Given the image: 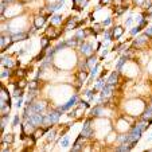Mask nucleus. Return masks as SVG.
Returning <instances> with one entry per match:
<instances>
[{"mask_svg": "<svg viewBox=\"0 0 152 152\" xmlns=\"http://www.w3.org/2000/svg\"><path fill=\"white\" fill-rule=\"evenodd\" d=\"M28 123H31L34 127H40L43 124V113H38V112H34L31 113V116L28 117Z\"/></svg>", "mask_w": 152, "mask_h": 152, "instance_id": "obj_1", "label": "nucleus"}, {"mask_svg": "<svg viewBox=\"0 0 152 152\" xmlns=\"http://www.w3.org/2000/svg\"><path fill=\"white\" fill-rule=\"evenodd\" d=\"M90 124H92V120H86L85 124H84V129L81 131V135L82 137H85V139H88L89 140V137L93 136V129H92V127H90Z\"/></svg>", "mask_w": 152, "mask_h": 152, "instance_id": "obj_2", "label": "nucleus"}, {"mask_svg": "<svg viewBox=\"0 0 152 152\" xmlns=\"http://www.w3.org/2000/svg\"><path fill=\"white\" fill-rule=\"evenodd\" d=\"M79 51L81 54H84L86 58H89L93 55V47H92V43H88V42H82L79 45Z\"/></svg>", "mask_w": 152, "mask_h": 152, "instance_id": "obj_3", "label": "nucleus"}, {"mask_svg": "<svg viewBox=\"0 0 152 152\" xmlns=\"http://www.w3.org/2000/svg\"><path fill=\"white\" fill-rule=\"evenodd\" d=\"M149 39H151V38H149V36H148V35H147V34L144 32L143 35H140L139 38L136 39V40H135V42L132 43V46L135 47V49H140V47H143V46L145 45V43L148 42Z\"/></svg>", "mask_w": 152, "mask_h": 152, "instance_id": "obj_4", "label": "nucleus"}, {"mask_svg": "<svg viewBox=\"0 0 152 152\" xmlns=\"http://www.w3.org/2000/svg\"><path fill=\"white\" fill-rule=\"evenodd\" d=\"M77 101H78V97H77V96H73V97H71L70 100H69V101H67L66 104H65V105H62V106H58L57 109H58V110H61L62 113H63V112H67V110L70 109L71 106L74 105V104H75V102H77Z\"/></svg>", "mask_w": 152, "mask_h": 152, "instance_id": "obj_5", "label": "nucleus"}, {"mask_svg": "<svg viewBox=\"0 0 152 152\" xmlns=\"http://www.w3.org/2000/svg\"><path fill=\"white\" fill-rule=\"evenodd\" d=\"M12 42H14V40H12V36L1 35V39H0V43H1V53H3L4 50H7L8 46H10Z\"/></svg>", "mask_w": 152, "mask_h": 152, "instance_id": "obj_6", "label": "nucleus"}, {"mask_svg": "<svg viewBox=\"0 0 152 152\" xmlns=\"http://www.w3.org/2000/svg\"><path fill=\"white\" fill-rule=\"evenodd\" d=\"M141 118L151 123L152 121V106H147V108H145V110L143 112V114H141Z\"/></svg>", "mask_w": 152, "mask_h": 152, "instance_id": "obj_7", "label": "nucleus"}, {"mask_svg": "<svg viewBox=\"0 0 152 152\" xmlns=\"http://www.w3.org/2000/svg\"><path fill=\"white\" fill-rule=\"evenodd\" d=\"M133 3L140 8H148L152 4V0H133Z\"/></svg>", "mask_w": 152, "mask_h": 152, "instance_id": "obj_8", "label": "nucleus"}, {"mask_svg": "<svg viewBox=\"0 0 152 152\" xmlns=\"http://www.w3.org/2000/svg\"><path fill=\"white\" fill-rule=\"evenodd\" d=\"M47 131H49V129H45V128H36L35 131L32 132V137H34L35 140H39V139H40V137H42L43 135H45V133L47 132Z\"/></svg>", "mask_w": 152, "mask_h": 152, "instance_id": "obj_9", "label": "nucleus"}, {"mask_svg": "<svg viewBox=\"0 0 152 152\" xmlns=\"http://www.w3.org/2000/svg\"><path fill=\"white\" fill-rule=\"evenodd\" d=\"M117 79H118V70L112 73V74L108 77L106 79V84H109V85H117Z\"/></svg>", "mask_w": 152, "mask_h": 152, "instance_id": "obj_10", "label": "nucleus"}, {"mask_svg": "<svg viewBox=\"0 0 152 152\" xmlns=\"http://www.w3.org/2000/svg\"><path fill=\"white\" fill-rule=\"evenodd\" d=\"M1 66L11 69V67L14 66V61H12L10 57H1Z\"/></svg>", "mask_w": 152, "mask_h": 152, "instance_id": "obj_11", "label": "nucleus"}, {"mask_svg": "<svg viewBox=\"0 0 152 152\" xmlns=\"http://www.w3.org/2000/svg\"><path fill=\"white\" fill-rule=\"evenodd\" d=\"M123 32H124V28L121 27V26H116L113 28V39H118L123 35Z\"/></svg>", "mask_w": 152, "mask_h": 152, "instance_id": "obj_12", "label": "nucleus"}, {"mask_svg": "<svg viewBox=\"0 0 152 152\" xmlns=\"http://www.w3.org/2000/svg\"><path fill=\"white\" fill-rule=\"evenodd\" d=\"M27 34H24V32H16V34H14L12 35V40L14 42H19V40H23V39L27 38Z\"/></svg>", "mask_w": 152, "mask_h": 152, "instance_id": "obj_13", "label": "nucleus"}, {"mask_svg": "<svg viewBox=\"0 0 152 152\" xmlns=\"http://www.w3.org/2000/svg\"><path fill=\"white\" fill-rule=\"evenodd\" d=\"M105 84L106 82L104 81V78H98L97 79V82H96V88H94V90H96V92H100V90H102L104 89V86H105Z\"/></svg>", "mask_w": 152, "mask_h": 152, "instance_id": "obj_14", "label": "nucleus"}, {"mask_svg": "<svg viewBox=\"0 0 152 152\" xmlns=\"http://www.w3.org/2000/svg\"><path fill=\"white\" fill-rule=\"evenodd\" d=\"M45 20H46V16H39V18H36L35 19V23H34V27L36 28H40L43 26V23H45Z\"/></svg>", "mask_w": 152, "mask_h": 152, "instance_id": "obj_15", "label": "nucleus"}, {"mask_svg": "<svg viewBox=\"0 0 152 152\" xmlns=\"http://www.w3.org/2000/svg\"><path fill=\"white\" fill-rule=\"evenodd\" d=\"M1 101L10 102V94H8L7 88H1Z\"/></svg>", "mask_w": 152, "mask_h": 152, "instance_id": "obj_16", "label": "nucleus"}, {"mask_svg": "<svg viewBox=\"0 0 152 152\" xmlns=\"http://www.w3.org/2000/svg\"><path fill=\"white\" fill-rule=\"evenodd\" d=\"M14 140H15L14 133H8V135H5V136L3 137V143H7V144H11V143H14Z\"/></svg>", "mask_w": 152, "mask_h": 152, "instance_id": "obj_17", "label": "nucleus"}, {"mask_svg": "<svg viewBox=\"0 0 152 152\" xmlns=\"http://www.w3.org/2000/svg\"><path fill=\"white\" fill-rule=\"evenodd\" d=\"M51 39L49 38V36H43L42 38V40H40V46H42V50H45L46 47H49V42H50Z\"/></svg>", "mask_w": 152, "mask_h": 152, "instance_id": "obj_18", "label": "nucleus"}, {"mask_svg": "<svg viewBox=\"0 0 152 152\" xmlns=\"http://www.w3.org/2000/svg\"><path fill=\"white\" fill-rule=\"evenodd\" d=\"M94 93H96V90H94V89H93V90H86V92H85V96H84V97H85L88 101H92V100H93Z\"/></svg>", "mask_w": 152, "mask_h": 152, "instance_id": "obj_19", "label": "nucleus"}, {"mask_svg": "<svg viewBox=\"0 0 152 152\" xmlns=\"http://www.w3.org/2000/svg\"><path fill=\"white\" fill-rule=\"evenodd\" d=\"M70 139H69V136H65V137H62V140L59 141V144H61V147L62 148H67L69 147V143H70Z\"/></svg>", "mask_w": 152, "mask_h": 152, "instance_id": "obj_20", "label": "nucleus"}, {"mask_svg": "<svg viewBox=\"0 0 152 152\" xmlns=\"http://www.w3.org/2000/svg\"><path fill=\"white\" fill-rule=\"evenodd\" d=\"M96 61H97V58H96L94 55H92V57H89V58L86 59V62H88V67L96 66Z\"/></svg>", "mask_w": 152, "mask_h": 152, "instance_id": "obj_21", "label": "nucleus"}, {"mask_svg": "<svg viewBox=\"0 0 152 152\" xmlns=\"http://www.w3.org/2000/svg\"><path fill=\"white\" fill-rule=\"evenodd\" d=\"M61 20H62V16H61V15H54L53 18H51V24H53V26L59 24V23H61Z\"/></svg>", "mask_w": 152, "mask_h": 152, "instance_id": "obj_22", "label": "nucleus"}, {"mask_svg": "<svg viewBox=\"0 0 152 152\" xmlns=\"http://www.w3.org/2000/svg\"><path fill=\"white\" fill-rule=\"evenodd\" d=\"M100 114H101V106H96V108L90 112V116H92V117L100 116Z\"/></svg>", "mask_w": 152, "mask_h": 152, "instance_id": "obj_23", "label": "nucleus"}, {"mask_svg": "<svg viewBox=\"0 0 152 152\" xmlns=\"http://www.w3.org/2000/svg\"><path fill=\"white\" fill-rule=\"evenodd\" d=\"M7 123H8V116H1V120H0V129H1V131H3L4 127L7 125Z\"/></svg>", "mask_w": 152, "mask_h": 152, "instance_id": "obj_24", "label": "nucleus"}, {"mask_svg": "<svg viewBox=\"0 0 152 152\" xmlns=\"http://www.w3.org/2000/svg\"><path fill=\"white\" fill-rule=\"evenodd\" d=\"M104 38H105V40H109V39H113V30H106L105 32H104Z\"/></svg>", "mask_w": 152, "mask_h": 152, "instance_id": "obj_25", "label": "nucleus"}, {"mask_svg": "<svg viewBox=\"0 0 152 152\" xmlns=\"http://www.w3.org/2000/svg\"><path fill=\"white\" fill-rule=\"evenodd\" d=\"M28 89H30V92H35L36 89H38V82L36 81H32L28 84Z\"/></svg>", "mask_w": 152, "mask_h": 152, "instance_id": "obj_26", "label": "nucleus"}, {"mask_svg": "<svg viewBox=\"0 0 152 152\" xmlns=\"http://www.w3.org/2000/svg\"><path fill=\"white\" fill-rule=\"evenodd\" d=\"M10 74H11V69H8V67H3V70H1V78H7Z\"/></svg>", "mask_w": 152, "mask_h": 152, "instance_id": "obj_27", "label": "nucleus"}, {"mask_svg": "<svg viewBox=\"0 0 152 152\" xmlns=\"http://www.w3.org/2000/svg\"><path fill=\"white\" fill-rule=\"evenodd\" d=\"M125 62H127V58H125L124 55H123V58H121L120 61L117 62V70L120 71V69H121V67H123V66H124V63H125Z\"/></svg>", "mask_w": 152, "mask_h": 152, "instance_id": "obj_28", "label": "nucleus"}, {"mask_svg": "<svg viewBox=\"0 0 152 152\" xmlns=\"http://www.w3.org/2000/svg\"><path fill=\"white\" fill-rule=\"evenodd\" d=\"M15 74L18 75V78H24L26 77V70H23V69H18V70L15 71Z\"/></svg>", "mask_w": 152, "mask_h": 152, "instance_id": "obj_29", "label": "nucleus"}, {"mask_svg": "<svg viewBox=\"0 0 152 152\" xmlns=\"http://www.w3.org/2000/svg\"><path fill=\"white\" fill-rule=\"evenodd\" d=\"M98 70V66L96 65V66H93V69H92V71H90V77H89V81H92L94 77H96V73H97Z\"/></svg>", "mask_w": 152, "mask_h": 152, "instance_id": "obj_30", "label": "nucleus"}, {"mask_svg": "<svg viewBox=\"0 0 152 152\" xmlns=\"http://www.w3.org/2000/svg\"><path fill=\"white\" fill-rule=\"evenodd\" d=\"M26 85H27V82L24 81V78H20V81L18 82V88H20V89H24V88H26Z\"/></svg>", "mask_w": 152, "mask_h": 152, "instance_id": "obj_31", "label": "nucleus"}, {"mask_svg": "<svg viewBox=\"0 0 152 152\" xmlns=\"http://www.w3.org/2000/svg\"><path fill=\"white\" fill-rule=\"evenodd\" d=\"M141 28H140V26H136V27H133V28H131V35H136L137 32L140 31Z\"/></svg>", "mask_w": 152, "mask_h": 152, "instance_id": "obj_32", "label": "nucleus"}, {"mask_svg": "<svg viewBox=\"0 0 152 152\" xmlns=\"http://www.w3.org/2000/svg\"><path fill=\"white\" fill-rule=\"evenodd\" d=\"M112 24V18H106L104 22H102V27H106V26H109Z\"/></svg>", "mask_w": 152, "mask_h": 152, "instance_id": "obj_33", "label": "nucleus"}, {"mask_svg": "<svg viewBox=\"0 0 152 152\" xmlns=\"http://www.w3.org/2000/svg\"><path fill=\"white\" fill-rule=\"evenodd\" d=\"M18 124H19V116L16 114V116L14 117V120H12V127H16Z\"/></svg>", "mask_w": 152, "mask_h": 152, "instance_id": "obj_34", "label": "nucleus"}, {"mask_svg": "<svg viewBox=\"0 0 152 152\" xmlns=\"http://www.w3.org/2000/svg\"><path fill=\"white\" fill-rule=\"evenodd\" d=\"M145 34H147V35H148L149 38L152 39V26H151V27H148L147 30H145Z\"/></svg>", "mask_w": 152, "mask_h": 152, "instance_id": "obj_35", "label": "nucleus"}, {"mask_svg": "<svg viewBox=\"0 0 152 152\" xmlns=\"http://www.w3.org/2000/svg\"><path fill=\"white\" fill-rule=\"evenodd\" d=\"M133 22V16H129L128 19L125 20V24H127V26H131V23H132Z\"/></svg>", "mask_w": 152, "mask_h": 152, "instance_id": "obj_36", "label": "nucleus"}, {"mask_svg": "<svg viewBox=\"0 0 152 152\" xmlns=\"http://www.w3.org/2000/svg\"><path fill=\"white\" fill-rule=\"evenodd\" d=\"M23 100H24V97H20L19 100H18V102H16V108H20V106H22V102H23Z\"/></svg>", "mask_w": 152, "mask_h": 152, "instance_id": "obj_37", "label": "nucleus"}, {"mask_svg": "<svg viewBox=\"0 0 152 152\" xmlns=\"http://www.w3.org/2000/svg\"><path fill=\"white\" fill-rule=\"evenodd\" d=\"M110 0H101V4L100 5H105V4H109Z\"/></svg>", "mask_w": 152, "mask_h": 152, "instance_id": "obj_38", "label": "nucleus"}, {"mask_svg": "<svg viewBox=\"0 0 152 152\" xmlns=\"http://www.w3.org/2000/svg\"><path fill=\"white\" fill-rule=\"evenodd\" d=\"M5 1H7V3L10 4V3H12V1H15V0H5Z\"/></svg>", "mask_w": 152, "mask_h": 152, "instance_id": "obj_39", "label": "nucleus"}, {"mask_svg": "<svg viewBox=\"0 0 152 152\" xmlns=\"http://www.w3.org/2000/svg\"><path fill=\"white\" fill-rule=\"evenodd\" d=\"M148 140H152V135H151V136H149V139H148Z\"/></svg>", "mask_w": 152, "mask_h": 152, "instance_id": "obj_40", "label": "nucleus"}, {"mask_svg": "<svg viewBox=\"0 0 152 152\" xmlns=\"http://www.w3.org/2000/svg\"><path fill=\"white\" fill-rule=\"evenodd\" d=\"M151 102H152V97H151Z\"/></svg>", "mask_w": 152, "mask_h": 152, "instance_id": "obj_41", "label": "nucleus"}]
</instances>
